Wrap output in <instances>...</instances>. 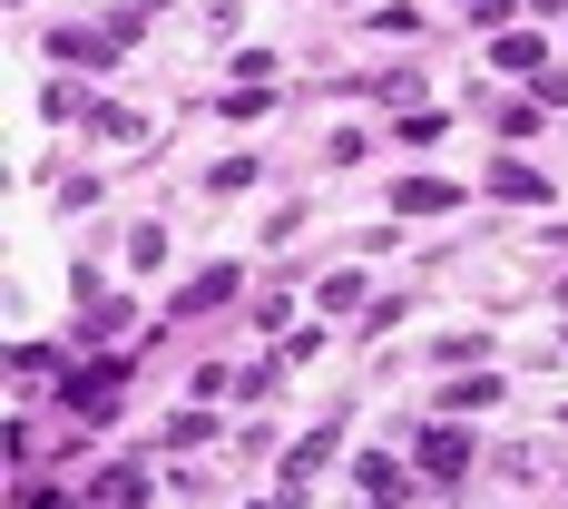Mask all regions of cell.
<instances>
[{
    "label": "cell",
    "instance_id": "cell-5",
    "mask_svg": "<svg viewBox=\"0 0 568 509\" xmlns=\"http://www.w3.org/2000/svg\"><path fill=\"white\" fill-rule=\"evenodd\" d=\"M353 480H363V500H373V509L402 500V460L393 451H363V460H353Z\"/></svg>",
    "mask_w": 568,
    "mask_h": 509
},
{
    "label": "cell",
    "instance_id": "cell-13",
    "mask_svg": "<svg viewBox=\"0 0 568 509\" xmlns=\"http://www.w3.org/2000/svg\"><path fill=\"white\" fill-rule=\"evenodd\" d=\"M559 304H568V284H559Z\"/></svg>",
    "mask_w": 568,
    "mask_h": 509
},
{
    "label": "cell",
    "instance_id": "cell-8",
    "mask_svg": "<svg viewBox=\"0 0 568 509\" xmlns=\"http://www.w3.org/2000/svg\"><path fill=\"white\" fill-rule=\"evenodd\" d=\"M50 50H59V59H89V69H99V59L118 50V30H50Z\"/></svg>",
    "mask_w": 568,
    "mask_h": 509
},
{
    "label": "cell",
    "instance_id": "cell-1",
    "mask_svg": "<svg viewBox=\"0 0 568 509\" xmlns=\"http://www.w3.org/2000/svg\"><path fill=\"white\" fill-rule=\"evenodd\" d=\"M412 460H422L432 480H470V441H460V421H432V431L412 441Z\"/></svg>",
    "mask_w": 568,
    "mask_h": 509
},
{
    "label": "cell",
    "instance_id": "cell-10",
    "mask_svg": "<svg viewBox=\"0 0 568 509\" xmlns=\"http://www.w3.org/2000/svg\"><path fill=\"white\" fill-rule=\"evenodd\" d=\"M490 59H500V69H539V30H500Z\"/></svg>",
    "mask_w": 568,
    "mask_h": 509
},
{
    "label": "cell",
    "instance_id": "cell-11",
    "mask_svg": "<svg viewBox=\"0 0 568 509\" xmlns=\"http://www.w3.org/2000/svg\"><path fill=\"white\" fill-rule=\"evenodd\" d=\"M314 304H324V314H353V304H363V275H324V284H314Z\"/></svg>",
    "mask_w": 568,
    "mask_h": 509
},
{
    "label": "cell",
    "instance_id": "cell-4",
    "mask_svg": "<svg viewBox=\"0 0 568 509\" xmlns=\"http://www.w3.org/2000/svg\"><path fill=\"white\" fill-rule=\"evenodd\" d=\"M393 196H402V216H452V206H460V186H452V176H402Z\"/></svg>",
    "mask_w": 568,
    "mask_h": 509
},
{
    "label": "cell",
    "instance_id": "cell-14",
    "mask_svg": "<svg viewBox=\"0 0 568 509\" xmlns=\"http://www.w3.org/2000/svg\"><path fill=\"white\" fill-rule=\"evenodd\" d=\"M265 509H284V500H265Z\"/></svg>",
    "mask_w": 568,
    "mask_h": 509
},
{
    "label": "cell",
    "instance_id": "cell-12",
    "mask_svg": "<svg viewBox=\"0 0 568 509\" xmlns=\"http://www.w3.org/2000/svg\"><path fill=\"white\" fill-rule=\"evenodd\" d=\"M20 509H69V490H20Z\"/></svg>",
    "mask_w": 568,
    "mask_h": 509
},
{
    "label": "cell",
    "instance_id": "cell-9",
    "mask_svg": "<svg viewBox=\"0 0 568 509\" xmlns=\"http://www.w3.org/2000/svg\"><path fill=\"white\" fill-rule=\"evenodd\" d=\"M490 401H500V383L480 373V383H452V393H442V411H452V421H470V411H490Z\"/></svg>",
    "mask_w": 568,
    "mask_h": 509
},
{
    "label": "cell",
    "instance_id": "cell-2",
    "mask_svg": "<svg viewBox=\"0 0 568 509\" xmlns=\"http://www.w3.org/2000/svg\"><path fill=\"white\" fill-rule=\"evenodd\" d=\"M59 411H79V421H118V373H69V383H59Z\"/></svg>",
    "mask_w": 568,
    "mask_h": 509
},
{
    "label": "cell",
    "instance_id": "cell-3",
    "mask_svg": "<svg viewBox=\"0 0 568 509\" xmlns=\"http://www.w3.org/2000/svg\"><path fill=\"white\" fill-rule=\"evenodd\" d=\"M226 294H235V265H206V275H186V284H176V304H168V314H216Z\"/></svg>",
    "mask_w": 568,
    "mask_h": 509
},
{
    "label": "cell",
    "instance_id": "cell-7",
    "mask_svg": "<svg viewBox=\"0 0 568 509\" xmlns=\"http://www.w3.org/2000/svg\"><path fill=\"white\" fill-rule=\"evenodd\" d=\"M490 196H510V206H539V196H549V176L519 167V157H500V167H490Z\"/></svg>",
    "mask_w": 568,
    "mask_h": 509
},
{
    "label": "cell",
    "instance_id": "cell-6",
    "mask_svg": "<svg viewBox=\"0 0 568 509\" xmlns=\"http://www.w3.org/2000/svg\"><path fill=\"white\" fill-rule=\"evenodd\" d=\"M324 460H334V421H324L314 441H294V451H284V500H294V490H304V480H314Z\"/></svg>",
    "mask_w": 568,
    "mask_h": 509
}]
</instances>
